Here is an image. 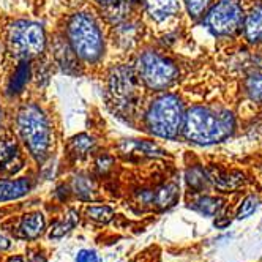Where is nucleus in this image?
<instances>
[{"label":"nucleus","mask_w":262,"mask_h":262,"mask_svg":"<svg viewBox=\"0 0 262 262\" xmlns=\"http://www.w3.org/2000/svg\"><path fill=\"white\" fill-rule=\"evenodd\" d=\"M23 155L17 141L13 136L0 138V171L13 176L23 169Z\"/></svg>","instance_id":"1a4fd4ad"},{"label":"nucleus","mask_w":262,"mask_h":262,"mask_svg":"<svg viewBox=\"0 0 262 262\" xmlns=\"http://www.w3.org/2000/svg\"><path fill=\"white\" fill-rule=\"evenodd\" d=\"M257 204H259V199L256 196H248L245 198V201L242 202L240 209L237 212V218L238 220H243V218H248L250 215L254 213V210L257 209Z\"/></svg>","instance_id":"cd10ccee"},{"label":"nucleus","mask_w":262,"mask_h":262,"mask_svg":"<svg viewBox=\"0 0 262 262\" xmlns=\"http://www.w3.org/2000/svg\"><path fill=\"white\" fill-rule=\"evenodd\" d=\"M145 11L155 23H164L180 10V0H144Z\"/></svg>","instance_id":"ddd939ff"},{"label":"nucleus","mask_w":262,"mask_h":262,"mask_svg":"<svg viewBox=\"0 0 262 262\" xmlns=\"http://www.w3.org/2000/svg\"><path fill=\"white\" fill-rule=\"evenodd\" d=\"M10 248H11V242L7 237H4L2 234H0V251H7Z\"/></svg>","instance_id":"7c9ffc66"},{"label":"nucleus","mask_w":262,"mask_h":262,"mask_svg":"<svg viewBox=\"0 0 262 262\" xmlns=\"http://www.w3.org/2000/svg\"><path fill=\"white\" fill-rule=\"evenodd\" d=\"M46 229V220L41 212H32L21 218L19 221V237L27 240L38 238Z\"/></svg>","instance_id":"2eb2a0df"},{"label":"nucleus","mask_w":262,"mask_h":262,"mask_svg":"<svg viewBox=\"0 0 262 262\" xmlns=\"http://www.w3.org/2000/svg\"><path fill=\"white\" fill-rule=\"evenodd\" d=\"M95 164H97L98 174L104 176V174H107L112 169V166H114V158L109 157V155H103V157H98Z\"/></svg>","instance_id":"c85d7f7f"},{"label":"nucleus","mask_w":262,"mask_h":262,"mask_svg":"<svg viewBox=\"0 0 262 262\" xmlns=\"http://www.w3.org/2000/svg\"><path fill=\"white\" fill-rule=\"evenodd\" d=\"M223 199L220 198H213V196H199L194 201L190 202L188 207L193 209L194 212L205 215V216H216L221 209H223Z\"/></svg>","instance_id":"6ab92c4d"},{"label":"nucleus","mask_w":262,"mask_h":262,"mask_svg":"<svg viewBox=\"0 0 262 262\" xmlns=\"http://www.w3.org/2000/svg\"><path fill=\"white\" fill-rule=\"evenodd\" d=\"M142 84L135 67L119 65L107 78V103L119 117H135L141 103Z\"/></svg>","instance_id":"20e7f679"},{"label":"nucleus","mask_w":262,"mask_h":262,"mask_svg":"<svg viewBox=\"0 0 262 262\" xmlns=\"http://www.w3.org/2000/svg\"><path fill=\"white\" fill-rule=\"evenodd\" d=\"M185 177H186V183H188V186H190V188L194 193L207 190L209 186L212 185L210 177H209V172L204 171L201 166H191L190 169L186 171V176Z\"/></svg>","instance_id":"4be33fe9"},{"label":"nucleus","mask_w":262,"mask_h":262,"mask_svg":"<svg viewBox=\"0 0 262 262\" xmlns=\"http://www.w3.org/2000/svg\"><path fill=\"white\" fill-rule=\"evenodd\" d=\"M29 262H46V257L41 256V254H36V256H33Z\"/></svg>","instance_id":"2f4dec72"},{"label":"nucleus","mask_w":262,"mask_h":262,"mask_svg":"<svg viewBox=\"0 0 262 262\" xmlns=\"http://www.w3.org/2000/svg\"><path fill=\"white\" fill-rule=\"evenodd\" d=\"M112 27H114V32H112V35H114V45H117V48L123 51H129L139 43L141 26L136 21L126 19Z\"/></svg>","instance_id":"f8f14e48"},{"label":"nucleus","mask_w":262,"mask_h":262,"mask_svg":"<svg viewBox=\"0 0 262 262\" xmlns=\"http://www.w3.org/2000/svg\"><path fill=\"white\" fill-rule=\"evenodd\" d=\"M177 201H179V186L174 183H166L154 193V205L160 210L172 207Z\"/></svg>","instance_id":"aec40b11"},{"label":"nucleus","mask_w":262,"mask_h":262,"mask_svg":"<svg viewBox=\"0 0 262 262\" xmlns=\"http://www.w3.org/2000/svg\"><path fill=\"white\" fill-rule=\"evenodd\" d=\"M183 4L193 19H198V17H202L205 11L209 10V7L212 5V0H183Z\"/></svg>","instance_id":"a878e982"},{"label":"nucleus","mask_w":262,"mask_h":262,"mask_svg":"<svg viewBox=\"0 0 262 262\" xmlns=\"http://www.w3.org/2000/svg\"><path fill=\"white\" fill-rule=\"evenodd\" d=\"M67 41L85 63H98L104 55V36L97 16L90 11H76L67 21Z\"/></svg>","instance_id":"f03ea898"},{"label":"nucleus","mask_w":262,"mask_h":262,"mask_svg":"<svg viewBox=\"0 0 262 262\" xmlns=\"http://www.w3.org/2000/svg\"><path fill=\"white\" fill-rule=\"evenodd\" d=\"M144 120L152 135L163 139H177L185 120L183 103L174 93H164L148 104Z\"/></svg>","instance_id":"39448f33"},{"label":"nucleus","mask_w":262,"mask_h":262,"mask_svg":"<svg viewBox=\"0 0 262 262\" xmlns=\"http://www.w3.org/2000/svg\"><path fill=\"white\" fill-rule=\"evenodd\" d=\"M32 188L30 179L21 177L16 180L10 179H0V202L5 201H14L26 196Z\"/></svg>","instance_id":"dca6fc26"},{"label":"nucleus","mask_w":262,"mask_h":262,"mask_svg":"<svg viewBox=\"0 0 262 262\" xmlns=\"http://www.w3.org/2000/svg\"><path fill=\"white\" fill-rule=\"evenodd\" d=\"M74 262H101V257L93 250H81L78 251Z\"/></svg>","instance_id":"c756f323"},{"label":"nucleus","mask_w":262,"mask_h":262,"mask_svg":"<svg viewBox=\"0 0 262 262\" xmlns=\"http://www.w3.org/2000/svg\"><path fill=\"white\" fill-rule=\"evenodd\" d=\"M89 220L100 223V224H107L112 218H114V209L109 205H92L85 210Z\"/></svg>","instance_id":"393cba45"},{"label":"nucleus","mask_w":262,"mask_h":262,"mask_svg":"<svg viewBox=\"0 0 262 262\" xmlns=\"http://www.w3.org/2000/svg\"><path fill=\"white\" fill-rule=\"evenodd\" d=\"M95 139L89 135H78L74 136L73 139H70V155L74 158V160H82L85 158L89 154L93 152V148H95Z\"/></svg>","instance_id":"412c9836"},{"label":"nucleus","mask_w":262,"mask_h":262,"mask_svg":"<svg viewBox=\"0 0 262 262\" xmlns=\"http://www.w3.org/2000/svg\"><path fill=\"white\" fill-rule=\"evenodd\" d=\"M135 70L142 87L154 92L169 89L179 78L177 65L166 55L152 49L139 54Z\"/></svg>","instance_id":"423d86ee"},{"label":"nucleus","mask_w":262,"mask_h":262,"mask_svg":"<svg viewBox=\"0 0 262 262\" xmlns=\"http://www.w3.org/2000/svg\"><path fill=\"white\" fill-rule=\"evenodd\" d=\"M209 177H210L212 185H215L220 191H224V193L234 191L245 183V177H243L242 172H237V171H231V172L210 171Z\"/></svg>","instance_id":"a211bd4d"},{"label":"nucleus","mask_w":262,"mask_h":262,"mask_svg":"<svg viewBox=\"0 0 262 262\" xmlns=\"http://www.w3.org/2000/svg\"><path fill=\"white\" fill-rule=\"evenodd\" d=\"M234 129L235 120L229 111L194 106L185 112L182 133L193 144L212 145L231 138Z\"/></svg>","instance_id":"f257e3e1"},{"label":"nucleus","mask_w":262,"mask_h":262,"mask_svg":"<svg viewBox=\"0 0 262 262\" xmlns=\"http://www.w3.org/2000/svg\"><path fill=\"white\" fill-rule=\"evenodd\" d=\"M52 54H54V59L57 62V65L65 73H68V74L79 73V59H78V55L74 54V51L71 49V46L68 45L67 38L57 36V38L54 40Z\"/></svg>","instance_id":"9b49d317"},{"label":"nucleus","mask_w":262,"mask_h":262,"mask_svg":"<svg viewBox=\"0 0 262 262\" xmlns=\"http://www.w3.org/2000/svg\"><path fill=\"white\" fill-rule=\"evenodd\" d=\"M245 19L242 0H218L204 14V24L216 36L235 35Z\"/></svg>","instance_id":"6e6552de"},{"label":"nucleus","mask_w":262,"mask_h":262,"mask_svg":"<svg viewBox=\"0 0 262 262\" xmlns=\"http://www.w3.org/2000/svg\"><path fill=\"white\" fill-rule=\"evenodd\" d=\"M100 8L106 21L111 26L120 24L126 19H131L129 14L133 13L139 0H93Z\"/></svg>","instance_id":"9d476101"},{"label":"nucleus","mask_w":262,"mask_h":262,"mask_svg":"<svg viewBox=\"0 0 262 262\" xmlns=\"http://www.w3.org/2000/svg\"><path fill=\"white\" fill-rule=\"evenodd\" d=\"M73 191L79 199L82 201H93L95 199V183H93L89 177L79 176L73 179Z\"/></svg>","instance_id":"b1692460"},{"label":"nucleus","mask_w":262,"mask_h":262,"mask_svg":"<svg viewBox=\"0 0 262 262\" xmlns=\"http://www.w3.org/2000/svg\"><path fill=\"white\" fill-rule=\"evenodd\" d=\"M247 93L248 97L256 101V103H262V73L260 74H254V76H251L247 84Z\"/></svg>","instance_id":"bb28decb"},{"label":"nucleus","mask_w":262,"mask_h":262,"mask_svg":"<svg viewBox=\"0 0 262 262\" xmlns=\"http://www.w3.org/2000/svg\"><path fill=\"white\" fill-rule=\"evenodd\" d=\"M21 141L36 163H45L52 148V128L46 112L35 103L24 104L16 117Z\"/></svg>","instance_id":"7ed1b4c3"},{"label":"nucleus","mask_w":262,"mask_h":262,"mask_svg":"<svg viewBox=\"0 0 262 262\" xmlns=\"http://www.w3.org/2000/svg\"><path fill=\"white\" fill-rule=\"evenodd\" d=\"M78 223H79V213L74 209H70L68 213L65 215V218L57 221L52 226V229L49 232V238H60V237H63L65 234H68L70 231H73L74 228H76Z\"/></svg>","instance_id":"5701e85b"},{"label":"nucleus","mask_w":262,"mask_h":262,"mask_svg":"<svg viewBox=\"0 0 262 262\" xmlns=\"http://www.w3.org/2000/svg\"><path fill=\"white\" fill-rule=\"evenodd\" d=\"M8 262H24V259L21 256H16V257H11Z\"/></svg>","instance_id":"473e14b6"},{"label":"nucleus","mask_w":262,"mask_h":262,"mask_svg":"<svg viewBox=\"0 0 262 262\" xmlns=\"http://www.w3.org/2000/svg\"><path fill=\"white\" fill-rule=\"evenodd\" d=\"M243 30L245 38L251 45L262 43V4L254 5L243 19Z\"/></svg>","instance_id":"f3484780"},{"label":"nucleus","mask_w":262,"mask_h":262,"mask_svg":"<svg viewBox=\"0 0 262 262\" xmlns=\"http://www.w3.org/2000/svg\"><path fill=\"white\" fill-rule=\"evenodd\" d=\"M32 60H19L16 65L11 78L7 84V95L16 97L26 89L29 81L32 79Z\"/></svg>","instance_id":"4468645a"},{"label":"nucleus","mask_w":262,"mask_h":262,"mask_svg":"<svg viewBox=\"0 0 262 262\" xmlns=\"http://www.w3.org/2000/svg\"><path fill=\"white\" fill-rule=\"evenodd\" d=\"M7 48L17 62L38 59L46 49L43 26L33 21L13 23L7 35Z\"/></svg>","instance_id":"0eeeda50"}]
</instances>
